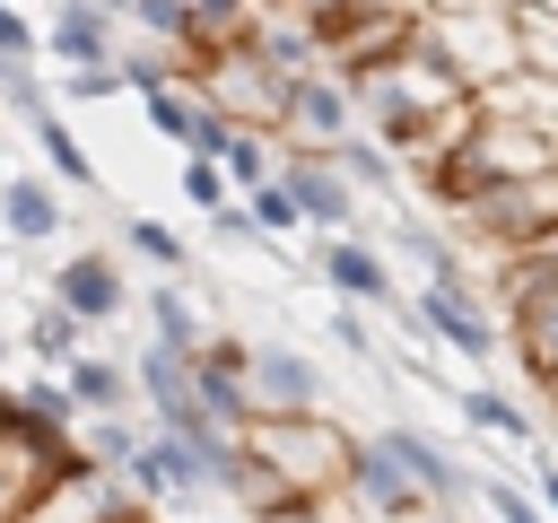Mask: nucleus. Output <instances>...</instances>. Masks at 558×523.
I'll return each mask as SVG.
<instances>
[{"mask_svg": "<svg viewBox=\"0 0 558 523\" xmlns=\"http://www.w3.org/2000/svg\"><path fill=\"white\" fill-rule=\"evenodd\" d=\"M122 9L113 0H52V35H44V52L61 61V70H122Z\"/></svg>", "mask_w": 558, "mask_h": 523, "instance_id": "f257e3e1", "label": "nucleus"}, {"mask_svg": "<svg viewBox=\"0 0 558 523\" xmlns=\"http://www.w3.org/2000/svg\"><path fill=\"white\" fill-rule=\"evenodd\" d=\"M279 122L314 148H340L349 139V87H331L323 70H288L279 78Z\"/></svg>", "mask_w": 558, "mask_h": 523, "instance_id": "f03ea898", "label": "nucleus"}, {"mask_svg": "<svg viewBox=\"0 0 558 523\" xmlns=\"http://www.w3.org/2000/svg\"><path fill=\"white\" fill-rule=\"evenodd\" d=\"M279 174H288V192L305 200V218H314V227L349 235V209H357V200H349V183H357V174L340 166V148H331V157H296V166H279Z\"/></svg>", "mask_w": 558, "mask_h": 523, "instance_id": "7ed1b4c3", "label": "nucleus"}, {"mask_svg": "<svg viewBox=\"0 0 558 523\" xmlns=\"http://www.w3.org/2000/svg\"><path fill=\"white\" fill-rule=\"evenodd\" d=\"M410 314H418V323H427L453 357H488V323L462 305V288H453V279H427V288L410 296Z\"/></svg>", "mask_w": 558, "mask_h": 523, "instance_id": "20e7f679", "label": "nucleus"}, {"mask_svg": "<svg viewBox=\"0 0 558 523\" xmlns=\"http://www.w3.org/2000/svg\"><path fill=\"white\" fill-rule=\"evenodd\" d=\"M384 445H392V462H401V471H410V479L427 488V506H453V497L471 488V471H462V462H453L445 445H427L418 427H384Z\"/></svg>", "mask_w": 558, "mask_h": 523, "instance_id": "39448f33", "label": "nucleus"}, {"mask_svg": "<svg viewBox=\"0 0 558 523\" xmlns=\"http://www.w3.org/2000/svg\"><path fill=\"white\" fill-rule=\"evenodd\" d=\"M349 471H357V497H366L375 514H418V497H427V488L392 462V445H384V436H375V445H357V453H349Z\"/></svg>", "mask_w": 558, "mask_h": 523, "instance_id": "423d86ee", "label": "nucleus"}, {"mask_svg": "<svg viewBox=\"0 0 558 523\" xmlns=\"http://www.w3.org/2000/svg\"><path fill=\"white\" fill-rule=\"evenodd\" d=\"M0 227H9L17 244H52V235H61V200H52V183H35V174L0 183Z\"/></svg>", "mask_w": 558, "mask_h": 523, "instance_id": "0eeeda50", "label": "nucleus"}, {"mask_svg": "<svg viewBox=\"0 0 558 523\" xmlns=\"http://www.w3.org/2000/svg\"><path fill=\"white\" fill-rule=\"evenodd\" d=\"M314 270H323L340 296H392V270H384V262H375V244H357V235H331Z\"/></svg>", "mask_w": 558, "mask_h": 523, "instance_id": "6e6552de", "label": "nucleus"}, {"mask_svg": "<svg viewBox=\"0 0 558 523\" xmlns=\"http://www.w3.org/2000/svg\"><path fill=\"white\" fill-rule=\"evenodd\" d=\"M52 296L70 305V314H87V323H105V314H122V279H113V262H96V253H78L61 279H52Z\"/></svg>", "mask_w": 558, "mask_h": 523, "instance_id": "1a4fd4ad", "label": "nucleus"}, {"mask_svg": "<svg viewBox=\"0 0 558 523\" xmlns=\"http://www.w3.org/2000/svg\"><path fill=\"white\" fill-rule=\"evenodd\" d=\"M253 384H262L270 401H288V410H314V401H323V375H314V357H296V349H262V357H253Z\"/></svg>", "mask_w": 558, "mask_h": 523, "instance_id": "9d476101", "label": "nucleus"}, {"mask_svg": "<svg viewBox=\"0 0 558 523\" xmlns=\"http://www.w3.org/2000/svg\"><path fill=\"white\" fill-rule=\"evenodd\" d=\"M148 323H157V340H166V349H183V357L201 349V314L183 305V288H174V279H166V288H148Z\"/></svg>", "mask_w": 558, "mask_h": 523, "instance_id": "9b49d317", "label": "nucleus"}, {"mask_svg": "<svg viewBox=\"0 0 558 523\" xmlns=\"http://www.w3.org/2000/svg\"><path fill=\"white\" fill-rule=\"evenodd\" d=\"M35 148H44V166H52V174H70L78 192L96 183V166H87V148L70 139V122H52V113H35Z\"/></svg>", "mask_w": 558, "mask_h": 523, "instance_id": "f8f14e48", "label": "nucleus"}, {"mask_svg": "<svg viewBox=\"0 0 558 523\" xmlns=\"http://www.w3.org/2000/svg\"><path fill=\"white\" fill-rule=\"evenodd\" d=\"M183 200L209 218V209H227L235 200V174H227V157H183Z\"/></svg>", "mask_w": 558, "mask_h": 523, "instance_id": "ddd939ff", "label": "nucleus"}, {"mask_svg": "<svg viewBox=\"0 0 558 523\" xmlns=\"http://www.w3.org/2000/svg\"><path fill=\"white\" fill-rule=\"evenodd\" d=\"M78 323H87V314H70V305H44V314L26 323V340H35V357H52V366H70V357H78Z\"/></svg>", "mask_w": 558, "mask_h": 523, "instance_id": "4468645a", "label": "nucleus"}, {"mask_svg": "<svg viewBox=\"0 0 558 523\" xmlns=\"http://www.w3.org/2000/svg\"><path fill=\"white\" fill-rule=\"evenodd\" d=\"M462 418H471L480 436L497 427V436H514V445H532V418H523V410H514L506 392H488V384H480V392H462Z\"/></svg>", "mask_w": 558, "mask_h": 523, "instance_id": "2eb2a0df", "label": "nucleus"}, {"mask_svg": "<svg viewBox=\"0 0 558 523\" xmlns=\"http://www.w3.org/2000/svg\"><path fill=\"white\" fill-rule=\"evenodd\" d=\"M244 209H253V218H262L270 235H288V227H305V200L288 192V174H270V183H253V192H244Z\"/></svg>", "mask_w": 558, "mask_h": 523, "instance_id": "dca6fc26", "label": "nucleus"}, {"mask_svg": "<svg viewBox=\"0 0 558 523\" xmlns=\"http://www.w3.org/2000/svg\"><path fill=\"white\" fill-rule=\"evenodd\" d=\"M70 392H78L87 410H113V401H122V366H105V357H70Z\"/></svg>", "mask_w": 558, "mask_h": 523, "instance_id": "f3484780", "label": "nucleus"}, {"mask_svg": "<svg viewBox=\"0 0 558 523\" xmlns=\"http://www.w3.org/2000/svg\"><path fill=\"white\" fill-rule=\"evenodd\" d=\"M227 174H235V192L270 183V139H262V131H235V139H227Z\"/></svg>", "mask_w": 558, "mask_h": 523, "instance_id": "a211bd4d", "label": "nucleus"}, {"mask_svg": "<svg viewBox=\"0 0 558 523\" xmlns=\"http://www.w3.org/2000/svg\"><path fill=\"white\" fill-rule=\"evenodd\" d=\"M340 166H349L357 183H375V192L392 183V157H384V139H357V131H349V139H340Z\"/></svg>", "mask_w": 558, "mask_h": 523, "instance_id": "6ab92c4d", "label": "nucleus"}, {"mask_svg": "<svg viewBox=\"0 0 558 523\" xmlns=\"http://www.w3.org/2000/svg\"><path fill=\"white\" fill-rule=\"evenodd\" d=\"M122 235H131V253H148L157 270H183V244H174V227H157V218H131Z\"/></svg>", "mask_w": 558, "mask_h": 523, "instance_id": "aec40b11", "label": "nucleus"}, {"mask_svg": "<svg viewBox=\"0 0 558 523\" xmlns=\"http://www.w3.org/2000/svg\"><path fill=\"white\" fill-rule=\"evenodd\" d=\"M44 52V35L17 17V0H0V61H35Z\"/></svg>", "mask_w": 558, "mask_h": 523, "instance_id": "412c9836", "label": "nucleus"}, {"mask_svg": "<svg viewBox=\"0 0 558 523\" xmlns=\"http://www.w3.org/2000/svg\"><path fill=\"white\" fill-rule=\"evenodd\" d=\"M480 488H488V506H497V514H506V523H549V514H541V506H532V497H514V488H506V479H480Z\"/></svg>", "mask_w": 558, "mask_h": 523, "instance_id": "4be33fe9", "label": "nucleus"}, {"mask_svg": "<svg viewBox=\"0 0 558 523\" xmlns=\"http://www.w3.org/2000/svg\"><path fill=\"white\" fill-rule=\"evenodd\" d=\"M331 340H340V349H349V357H366V349H375V340H366V323H357V314H349V305H340V314H331Z\"/></svg>", "mask_w": 558, "mask_h": 523, "instance_id": "5701e85b", "label": "nucleus"}, {"mask_svg": "<svg viewBox=\"0 0 558 523\" xmlns=\"http://www.w3.org/2000/svg\"><path fill=\"white\" fill-rule=\"evenodd\" d=\"M26 401H35V410H44V418H70V401H78V392H61V384H35V392H26Z\"/></svg>", "mask_w": 558, "mask_h": 523, "instance_id": "b1692460", "label": "nucleus"}, {"mask_svg": "<svg viewBox=\"0 0 558 523\" xmlns=\"http://www.w3.org/2000/svg\"><path fill=\"white\" fill-rule=\"evenodd\" d=\"M541 506H549V514H558V471H549V479H541Z\"/></svg>", "mask_w": 558, "mask_h": 523, "instance_id": "393cba45", "label": "nucleus"}, {"mask_svg": "<svg viewBox=\"0 0 558 523\" xmlns=\"http://www.w3.org/2000/svg\"><path fill=\"white\" fill-rule=\"evenodd\" d=\"M0 279H9V270H0Z\"/></svg>", "mask_w": 558, "mask_h": 523, "instance_id": "a878e982", "label": "nucleus"}]
</instances>
